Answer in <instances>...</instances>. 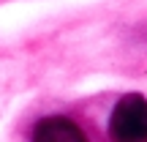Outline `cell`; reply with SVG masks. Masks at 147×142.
Returning a JSON list of instances; mask_svg holds the SVG:
<instances>
[{
  "label": "cell",
  "instance_id": "obj_2",
  "mask_svg": "<svg viewBox=\"0 0 147 142\" xmlns=\"http://www.w3.org/2000/svg\"><path fill=\"white\" fill-rule=\"evenodd\" d=\"M33 142H87V137L68 118H44L33 131Z\"/></svg>",
  "mask_w": 147,
  "mask_h": 142
},
{
  "label": "cell",
  "instance_id": "obj_1",
  "mask_svg": "<svg viewBox=\"0 0 147 142\" xmlns=\"http://www.w3.org/2000/svg\"><path fill=\"white\" fill-rule=\"evenodd\" d=\"M112 142H147V99L125 96L117 101L109 120Z\"/></svg>",
  "mask_w": 147,
  "mask_h": 142
}]
</instances>
